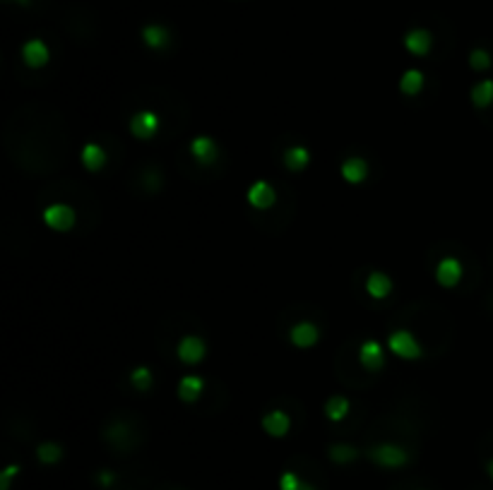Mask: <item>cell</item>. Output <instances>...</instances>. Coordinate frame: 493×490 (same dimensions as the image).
<instances>
[{"instance_id":"6da1fadb","label":"cell","mask_w":493,"mask_h":490,"mask_svg":"<svg viewBox=\"0 0 493 490\" xmlns=\"http://www.w3.org/2000/svg\"><path fill=\"white\" fill-rule=\"evenodd\" d=\"M369 459L383 469H400L409 462V452L400 447V445L383 442V445H376V447L369 450Z\"/></svg>"},{"instance_id":"7a4b0ae2","label":"cell","mask_w":493,"mask_h":490,"mask_svg":"<svg viewBox=\"0 0 493 490\" xmlns=\"http://www.w3.org/2000/svg\"><path fill=\"white\" fill-rule=\"evenodd\" d=\"M388 347H390V351H393L395 356L404 358V361H414V358H419L423 354L419 342H416V337L412 334V332H407V330L393 332L390 339H388Z\"/></svg>"},{"instance_id":"3957f363","label":"cell","mask_w":493,"mask_h":490,"mask_svg":"<svg viewBox=\"0 0 493 490\" xmlns=\"http://www.w3.org/2000/svg\"><path fill=\"white\" fill-rule=\"evenodd\" d=\"M75 222H78V214L70 205H51L43 209V224L53 231H70Z\"/></svg>"},{"instance_id":"277c9868","label":"cell","mask_w":493,"mask_h":490,"mask_svg":"<svg viewBox=\"0 0 493 490\" xmlns=\"http://www.w3.org/2000/svg\"><path fill=\"white\" fill-rule=\"evenodd\" d=\"M130 133L137 140H149L159 133V116L154 111H140L130 118Z\"/></svg>"},{"instance_id":"5b68a950","label":"cell","mask_w":493,"mask_h":490,"mask_svg":"<svg viewBox=\"0 0 493 490\" xmlns=\"http://www.w3.org/2000/svg\"><path fill=\"white\" fill-rule=\"evenodd\" d=\"M248 202L250 207H255V209H270V207H275L277 202V192L275 187H272L267 180H255L250 187H248Z\"/></svg>"},{"instance_id":"8992f818","label":"cell","mask_w":493,"mask_h":490,"mask_svg":"<svg viewBox=\"0 0 493 490\" xmlns=\"http://www.w3.org/2000/svg\"><path fill=\"white\" fill-rule=\"evenodd\" d=\"M48 58H51V51H48V46L41 39H29L22 46V60L27 62L31 70H39V67H43L48 62Z\"/></svg>"},{"instance_id":"52a82bcc","label":"cell","mask_w":493,"mask_h":490,"mask_svg":"<svg viewBox=\"0 0 493 490\" xmlns=\"http://www.w3.org/2000/svg\"><path fill=\"white\" fill-rule=\"evenodd\" d=\"M435 279H438V284L445 288L457 286V281L462 279V265H460V260H455V257H443V260L438 262V267H435Z\"/></svg>"},{"instance_id":"ba28073f","label":"cell","mask_w":493,"mask_h":490,"mask_svg":"<svg viewBox=\"0 0 493 490\" xmlns=\"http://www.w3.org/2000/svg\"><path fill=\"white\" fill-rule=\"evenodd\" d=\"M176 354H179V358L183 363L195 366V363H200L202 358H205V342H202L200 337H183L179 342Z\"/></svg>"},{"instance_id":"9c48e42d","label":"cell","mask_w":493,"mask_h":490,"mask_svg":"<svg viewBox=\"0 0 493 490\" xmlns=\"http://www.w3.org/2000/svg\"><path fill=\"white\" fill-rule=\"evenodd\" d=\"M289 339H292L294 347L311 349V347H315V342L320 339V332H318V327H315L313 322H299V325L292 327V332H289Z\"/></svg>"},{"instance_id":"30bf717a","label":"cell","mask_w":493,"mask_h":490,"mask_svg":"<svg viewBox=\"0 0 493 490\" xmlns=\"http://www.w3.org/2000/svg\"><path fill=\"white\" fill-rule=\"evenodd\" d=\"M289 428H292V418H289L284 411H280V408H275V411L265 413V418H263V430L267 432V435H272V437H284V435L289 432Z\"/></svg>"},{"instance_id":"8fae6325","label":"cell","mask_w":493,"mask_h":490,"mask_svg":"<svg viewBox=\"0 0 493 490\" xmlns=\"http://www.w3.org/2000/svg\"><path fill=\"white\" fill-rule=\"evenodd\" d=\"M359 361L366 370H381L385 366V356H383V347L378 342L369 339L366 344H361L359 349Z\"/></svg>"},{"instance_id":"7c38bea8","label":"cell","mask_w":493,"mask_h":490,"mask_svg":"<svg viewBox=\"0 0 493 490\" xmlns=\"http://www.w3.org/2000/svg\"><path fill=\"white\" fill-rule=\"evenodd\" d=\"M191 152L202 166H210V163L217 161V156H219L217 142L210 140V137H195V140L191 142Z\"/></svg>"},{"instance_id":"4fadbf2b","label":"cell","mask_w":493,"mask_h":490,"mask_svg":"<svg viewBox=\"0 0 493 490\" xmlns=\"http://www.w3.org/2000/svg\"><path fill=\"white\" fill-rule=\"evenodd\" d=\"M404 46H407L409 53H414V55H419V58H421V55H426L428 51H431V46H433L431 31L412 29L407 36H404Z\"/></svg>"},{"instance_id":"5bb4252c","label":"cell","mask_w":493,"mask_h":490,"mask_svg":"<svg viewBox=\"0 0 493 490\" xmlns=\"http://www.w3.org/2000/svg\"><path fill=\"white\" fill-rule=\"evenodd\" d=\"M80 159H82V163H85L87 171L97 173V171H101V168H104V163H106V152L101 149V144H97V142H87L85 149H82V154H80Z\"/></svg>"},{"instance_id":"9a60e30c","label":"cell","mask_w":493,"mask_h":490,"mask_svg":"<svg viewBox=\"0 0 493 490\" xmlns=\"http://www.w3.org/2000/svg\"><path fill=\"white\" fill-rule=\"evenodd\" d=\"M311 163V152H308L306 147H301V144H296V147H289L287 152H284V166L289 168V171L294 173H301L303 168Z\"/></svg>"},{"instance_id":"2e32d148","label":"cell","mask_w":493,"mask_h":490,"mask_svg":"<svg viewBox=\"0 0 493 490\" xmlns=\"http://www.w3.org/2000/svg\"><path fill=\"white\" fill-rule=\"evenodd\" d=\"M366 175H369V163L359 159V156H351L342 163V178L346 183H361V180H366Z\"/></svg>"},{"instance_id":"e0dca14e","label":"cell","mask_w":493,"mask_h":490,"mask_svg":"<svg viewBox=\"0 0 493 490\" xmlns=\"http://www.w3.org/2000/svg\"><path fill=\"white\" fill-rule=\"evenodd\" d=\"M366 291H369L373 298L390 296V291H393V279L383 272H373L369 279H366Z\"/></svg>"},{"instance_id":"ac0fdd59","label":"cell","mask_w":493,"mask_h":490,"mask_svg":"<svg viewBox=\"0 0 493 490\" xmlns=\"http://www.w3.org/2000/svg\"><path fill=\"white\" fill-rule=\"evenodd\" d=\"M202 387H205L202 378H198V375H186V378L179 382V397H181V401H186V404H193V401H198Z\"/></svg>"},{"instance_id":"d6986e66","label":"cell","mask_w":493,"mask_h":490,"mask_svg":"<svg viewBox=\"0 0 493 490\" xmlns=\"http://www.w3.org/2000/svg\"><path fill=\"white\" fill-rule=\"evenodd\" d=\"M142 41L147 43L149 48H154V51H159V48H166V43H169V29L161 27V24H147V27L142 29Z\"/></svg>"},{"instance_id":"ffe728a7","label":"cell","mask_w":493,"mask_h":490,"mask_svg":"<svg viewBox=\"0 0 493 490\" xmlns=\"http://www.w3.org/2000/svg\"><path fill=\"white\" fill-rule=\"evenodd\" d=\"M400 89L407 97H416L423 89V72L421 70H407L400 80Z\"/></svg>"},{"instance_id":"44dd1931","label":"cell","mask_w":493,"mask_h":490,"mask_svg":"<svg viewBox=\"0 0 493 490\" xmlns=\"http://www.w3.org/2000/svg\"><path fill=\"white\" fill-rule=\"evenodd\" d=\"M472 102L477 109H486V106L493 102V80H484V82H479V85H474Z\"/></svg>"},{"instance_id":"7402d4cb","label":"cell","mask_w":493,"mask_h":490,"mask_svg":"<svg viewBox=\"0 0 493 490\" xmlns=\"http://www.w3.org/2000/svg\"><path fill=\"white\" fill-rule=\"evenodd\" d=\"M346 413H349V401H346L344 397H332V399H327V404H325V416L330 418L332 423H339V420H344Z\"/></svg>"},{"instance_id":"603a6c76","label":"cell","mask_w":493,"mask_h":490,"mask_svg":"<svg viewBox=\"0 0 493 490\" xmlns=\"http://www.w3.org/2000/svg\"><path fill=\"white\" fill-rule=\"evenodd\" d=\"M327 454H330V459L334 464H351L359 459V450L351 447V445H332L327 450Z\"/></svg>"},{"instance_id":"cb8c5ba5","label":"cell","mask_w":493,"mask_h":490,"mask_svg":"<svg viewBox=\"0 0 493 490\" xmlns=\"http://www.w3.org/2000/svg\"><path fill=\"white\" fill-rule=\"evenodd\" d=\"M36 459L41 464H58L63 459V447L55 442H41L36 447Z\"/></svg>"},{"instance_id":"d4e9b609","label":"cell","mask_w":493,"mask_h":490,"mask_svg":"<svg viewBox=\"0 0 493 490\" xmlns=\"http://www.w3.org/2000/svg\"><path fill=\"white\" fill-rule=\"evenodd\" d=\"M130 382H132V387L135 389H149L152 387V370L149 368H135L130 373Z\"/></svg>"},{"instance_id":"484cf974","label":"cell","mask_w":493,"mask_h":490,"mask_svg":"<svg viewBox=\"0 0 493 490\" xmlns=\"http://www.w3.org/2000/svg\"><path fill=\"white\" fill-rule=\"evenodd\" d=\"M470 65H472L477 72L489 70V67H491V55H489V51H484V48H474L472 55H470Z\"/></svg>"},{"instance_id":"4316f807","label":"cell","mask_w":493,"mask_h":490,"mask_svg":"<svg viewBox=\"0 0 493 490\" xmlns=\"http://www.w3.org/2000/svg\"><path fill=\"white\" fill-rule=\"evenodd\" d=\"M301 483L303 481L294 474V471H284L282 479H280V490H299Z\"/></svg>"},{"instance_id":"83f0119b","label":"cell","mask_w":493,"mask_h":490,"mask_svg":"<svg viewBox=\"0 0 493 490\" xmlns=\"http://www.w3.org/2000/svg\"><path fill=\"white\" fill-rule=\"evenodd\" d=\"M17 474H20V467H17V464H10V467H5L0 471V490H10V483Z\"/></svg>"},{"instance_id":"f1b7e54d","label":"cell","mask_w":493,"mask_h":490,"mask_svg":"<svg viewBox=\"0 0 493 490\" xmlns=\"http://www.w3.org/2000/svg\"><path fill=\"white\" fill-rule=\"evenodd\" d=\"M128 437V428H125L123 423H116V425H111L109 430H106V440H109V442H123V440Z\"/></svg>"},{"instance_id":"f546056e","label":"cell","mask_w":493,"mask_h":490,"mask_svg":"<svg viewBox=\"0 0 493 490\" xmlns=\"http://www.w3.org/2000/svg\"><path fill=\"white\" fill-rule=\"evenodd\" d=\"M99 486L101 488H111L113 483H116V474H111V471H101V474L97 476Z\"/></svg>"},{"instance_id":"4dcf8cb0","label":"cell","mask_w":493,"mask_h":490,"mask_svg":"<svg viewBox=\"0 0 493 490\" xmlns=\"http://www.w3.org/2000/svg\"><path fill=\"white\" fill-rule=\"evenodd\" d=\"M299 490H318V488H315V486H311V483H306V481H303Z\"/></svg>"},{"instance_id":"1f68e13d","label":"cell","mask_w":493,"mask_h":490,"mask_svg":"<svg viewBox=\"0 0 493 490\" xmlns=\"http://www.w3.org/2000/svg\"><path fill=\"white\" fill-rule=\"evenodd\" d=\"M486 471H489V476H491V481H493V459L486 464Z\"/></svg>"},{"instance_id":"d6a6232c","label":"cell","mask_w":493,"mask_h":490,"mask_svg":"<svg viewBox=\"0 0 493 490\" xmlns=\"http://www.w3.org/2000/svg\"><path fill=\"white\" fill-rule=\"evenodd\" d=\"M15 3H20V5H29V0H15Z\"/></svg>"}]
</instances>
